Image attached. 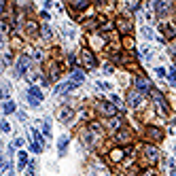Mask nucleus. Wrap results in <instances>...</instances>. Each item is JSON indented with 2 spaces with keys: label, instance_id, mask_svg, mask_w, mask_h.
I'll use <instances>...</instances> for the list:
<instances>
[{
  "label": "nucleus",
  "instance_id": "obj_3",
  "mask_svg": "<svg viewBox=\"0 0 176 176\" xmlns=\"http://www.w3.org/2000/svg\"><path fill=\"white\" fill-rule=\"evenodd\" d=\"M136 87H138L140 91H149V89H151V83L146 81V79H136Z\"/></svg>",
  "mask_w": 176,
  "mask_h": 176
},
{
  "label": "nucleus",
  "instance_id": "obj_12",
  "mask_svg": "<svg viewBox=\"0 0 176 176\" xmlns=\"http://www.w3.org/2000/svg\"><path fill=\"white\" fill-rule=\"evenodd\" d=\"M149 134H151V138H161V134L157 129H149Z\"/></svg>",
  "mask_w": 176,
  "mask_h": 176
},
{
  "label": "nucleus",
  "instance_id": "obj_5",
  "mask_svg": "<svg viewBox=\"0 0 176 176\" xmlns=\"http://www.w3.org/2000/svg\"><path fill=\"white\" fill-rule=\"evenodd\" d=\"M25 66H28V58H21L19 62H17V74H24Z\"/></svg>",
  "mask_w": 176,
  "mask_h": 176
},
{
  "label": "nucleus",
  "instance_id": "obj_14",
  "mask_svg": "<svg viewBox=\"0 0 176 176\" xmlns=\"http://www.w3.org/2000/svg\"><path fill=\"white\" fill-rule=\"evenodd\" d=\"M43 36H45V38H49V36H51V32H49V28H47V25L43 28Z\"/></svg>",
  "mask_w": 176,
  "mask_h": 176
},
{
  "label": "nucleus",
  "instance_id": "obj_8",
  "mask_svg": "<svg viewBox=\"0 0 176 176\" xmlns=\"http://www.w3.org/2000/svg\"><path fill=\"white\" fill-rule=\"evenodd\" d=\"M25 161H28V157H25V153H19V168H24Z\"/></svg>",
  "mask_w": 176,
  "mask_h": 176
},
{
  "label": "nucleus",
  "instance_id": "obj_9",
  "mask_svg": "<svg viewBox=\"0 0 176 176\" xmlns=\"http://www.w3.org/2000/svg\"><path fill=\"white\" fill-rule=\"evenodd\" d=\"M13 110H15V104L13 102H7L4 104V113H13Z\"/></svg>",
  "mask_w": 176,
  "mask_h": 176
},
{
  "label": "nucleus",
  "instance_id": "obj_7",
  "mask_svg": "<svg viewBox=\"0 0 176 176\" xmlns=\"http://www.w3.org/2000/svg\"><path fill=\"white\" fill-rule=\"evenodd\" d=\"M142 34H144V38H153V30L151 28H142Z\"/></svg>",
  "mask_w": 176,
  "mask_h": 176
},
{
  "label": "nucleus",
  "instance_id": "obj_1",
  "mask_svg": "<svg viewBox=\"0 0 176 176\" xmlns=\"http://www.w3.org/2000/svg\"><path fill=\"white\" fill-rule=\"evenodd\" d=\"M28 95H30V104H32V106H38V104H40V100H43V94H40L36 87H32Z\"/></svg>",
  "mask_w": 176,
  "mask_h": 176
},
{
  "label": "nucleus",
  "instance_id": "obj_13",
  "mask_svg": "<svg viewBox=\"0 0 176 176\" xmlns=\"http://www.w3.org/2000/svg\"><path fill=\"white\" fill-rule=\"evenodd\" d=\"M66 144H68V138H62V140H59V151H64Z\"/></svg>",
  "mask_w": 176,
  "mask_h": 176
},
{
  "label": "nucleus",
  "instance_id": "obj_17",
  "mask_svg": "<svg viewBox=\"0 0 176 176\" xmlns=\"http://www.w3.org/2000/svg\"><path fill=\"white\" fill-rule=\"evenodd\" d=\"M2 9H4V4H2V2H0V13H2Z\"/></svg>",
  "mask_w": 176,
  "mask_h": 176
},
{
  "label": "nucleus",
  "instance_id": "obj_10",
  "mask_svg": "<svg viewBox=\"0 0 176 176\" xmlns=\"http://www.w3.org/2000/svg\"><path fill=\"white\" fill-rule=\"evenodd\" d=\"M102 110H104V113H108V115H113V113H115V108H113L110 104H104V106H102Z\"/></svg>",
  "mask_w": 176,
  "mask_h": 176
},
{
  "label": "nucleus",
  "instance_id": "obj_16",
  "mask_svg": "<svg viewBox=\"0 0 176 176\" xmlns=\"http://www.w3.org/2000/svg\"><path fill=\"white\" fill-rule=\"evenodd\" d=\"M144 176H155V174H153V172H146V174H144Z\"/></svg>",
  "mask_w": 176,
  "mask_h": 176
},
{
  "label": "nucleus",
  "instance_id": "obj_15",
  "mask_svg": "<svg viewBox=\"0 0 176 176\" xmlns=\"http://www.w3.org/2000/svg\"><path fill=\"white\" fill-rule=\"evenodd\" d=\"M113 159H115V161H117V159H121V151H115V153H113Z\"/></svg>",
  "mask_w": 176,
  "mask_h": 176
},
{
  "label": "nucleus",
  "instance_id": "obj_6",
  "mask_svg": "<svg viewBox=\"0 0 176 176\" xmlns=\"http://www.w3.org/2000/svg\"><path fill=\"white\" fill-rule=\"evenodd\" d=\"M81 81H83V72L74 70L72 72V83H81Z\"/></svg>",
  "mask_w": 176,
  "mask_h": 176
},
{
  "label": "nucleus",
  "instance_id": "obj_11",
  "mask_svg": "<svg viewBox=\"0 0 176 176\" xmlns=\"http://www.w3.org/2000/svg\"><path fill=\"white\" fill-rule=\"evenodd\" d=\"M72 113L70 110H68V108H66V110H62V121H68V117H70Z\"/></svg>",
  "mask_w": 176,
  "mask_h": 176
},
{
  "label": "nucleus",
  "instance_id": "obj_4",
  "mask_svg": "<svg viewBox=\"0 0 176 176\" xmlns=\"http://www.w3.org/2000/svg\"><path fill=\"white\" fill-rule=\"evenodd\" d=\"M129 106H134V108H136V106H140V95L136 94V91H132V94H129Z\"/></svg>",
  "mask_w": 176,
  "mask_h": 176
},
{
  "label": "nucleus",
  "instance_id": "obj_2",
  "mask_svg": "<svg viewBox=\"0 0 176 176\" xmlns=\"http://www.w3.org/2000/svg\"><path fill=\"white\" fill-rule=\"evenodd\" d=\"M83 64H85L87 68H94L95 66V59H94V55H91L89 51H83Z\"/></svg>",
  "mask_w": 176,
  "mask_h": 176
},
{
  "label": "nucleus",
  "instance_id": "obj_18",
  "mask_svg": "<svg viewBox=\"0 0 176 176\" xmlns=\"http://www.w3.org/2000/svg\"><path fill=\"white\" fill-rule=\"evenodd\" d=\"M0 45H2V36H0Z\"/></svg>",
  "mask_w": 176,
  "mask_h": 176
}]
</instances>
